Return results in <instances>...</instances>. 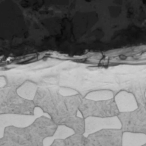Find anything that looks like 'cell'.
Listing matches in <instances>:
<instances>
[{
	"label": "cell",
	"mask_w": 146,
	"mask_h": 146,
	"mask_svg": "<svg viewBox=\"0 0 146 146\" xmlns=\"http://www.w3.org/2000/svg\"><path fill=\"white\" fill-rule=\"evenodd\" d=\"M145 108H146V104H145Z\"/></svg>",
	"instance_id": "ffe728a7"
},
{
	"label": "cell",
	"mask_w": 146,
	"mask_h": 146,
	"mask_svg": "<svg viewBox=\"0 0 146 146\" xmlns=\"http://www.w3.org/2000/svg\"><path fill=\"white\" fill-rule=\"evenodd\" d=\"M141 146H146V143H145V144H144L143 145H141Z\"/></svg>",
	"instance_id": "d6986e66"
},
{
	"label": "cell",
	"mask_w": 146,
	"mask_h": 146,
	"mask_svg": "<svg viewBox=\"0 0 146 146\" xmlns=\"http://www.w3.org/2000/svg\"><path fill=\"white\" fill-rule=\"evenodd\" d=\"M124 90L131 93L135 97L137 104L145 106L146 104V84L143 86H131Z\"/></svg>",
	"instance_id": "5bb4252c"
},
{
	"label": "cell",
	"mask_w": 146,
	"mask_h": 146,
	"mask_svg": "<svg viewBox=\"0 0 146 146\" xmlns=\"http://www.w3.org/2000/svg\"><path fill=\"white\" fill-rule=\"evenodd\" d=\"M62 146H93L91 142L83 134L74 133L68 137L62 139Z\"/></svg>",
	"instance_id": "7c38bea8"
},
{
	"label": "cell",
	"mask_w": 146,
	"mask_h": 146,
	"mask_svg": "<svg viewBox=\"0 0 146 146\" xmlns=\"http://www.w3.org/2000/svg\"><path fill=\"white\" fill-rule=\"evenodd\" d=\"M18 87L6 86L5 93L0 102V115L16 113L34 115L35 106L33 100L22 98L17 92Z\"/></svg>",
	"instance_id": "6da1fadb"
},
{
	"label": "cell",
	"mask_w": 146,
	"mask_h": 146,
	"mask_svg": "<svg viewBox=\"0 0 146 146\" xmlns=\"http://www.w3.org/2000/svg\"><path fill=\"white\" fill-rule=\"evenodd\" d=\"M117 117L123 132L144 133L146 127L145 106L137 104V108L133 111L119 112Z\"/></svg>",
	"instance_id": "3957f363"
},
{
	"label": "cell",
	"mask_w": 146,
	"mask_h": 146,
	"mask_svg": "<svg viewBox=\"0 0 146 146\" xmlns=\"http://www.w3.org/2000/svg\"><path fill=\"white\" fill-rule=\"evenodd\" d=\"M35 115H25L16 113H5L0 115V123L5 127L13 126L19 128L27 127L30 125L35 119L44 115L43 111L39 107H35Z\"/></svg>",
	"instance_id": "52a82bcc"
},
{
	"label": "cell",
	"mask_w": 146,
	"mask_h": 146,
	"mask_svg": "<svg viewBox=\"0 0 146 146\" xmlns=\"http://www.w3.org/2000/svg\"><path fill=\"white\" fill-rule=\"evenodd\" d=\"M5 127L0 123V138L3 137Z\"/></svg>",
	"instance_id": "2e32d148"
},
{
	"label": "cell",
	"mask_w": 146,
	"mask_h": 146,
	"mask_svg": "<svg viewBox=\"0 0 146 146\" xmlns=\"http://www.w3.org/2000/svg\"><path fill=\"white\" fill-rule=\"evenodd\" d=\"M74 133L75 132L71 128L65 125H58L53 136L43 140V146H50L54 139H65Z\"/></svg>",
	"instance_id": "8fae6325"
},
{
	"label": "cell",
	"mask_w": 146,
	"mask_h": 146,
	"mask_svg": "<svg viewBox=\"0 0 146 146\" xmlns=\"http://www.w3.org/2000/svg\"><path fill=\"white\" fill-rule=\"evenodd\" d=\"M122 137L119 128L103 129L87 136L93 146H123Z\"/></svg>",
	"instance_id": "277c9868"
},
{
	"label": "cell",
	"mask_w": 146,
	"mask_h": 146,
	"mask_svg": "<svg viewBox=\"0 0 146 146\" xmlns=\"http://www.w3.org/2000/svg\"><path fill=\"white\" fill-rule=\"evenodd\" d=\"M84 120L85 132L83 135L85 136L103 129H121V124L117 116L111 117H88Z\"/></svg>",
	"instance_id": "ba28073f"
},
{
	"label": "cell",
	"mask_w": 146,
	"mask_h": 146,
	"mask_svg": "<svg viewBox=\"0 0 146 146\" xmlns=\"http://www.w3.org/2000/svg\"><path fill=\"white\" fill-rule=\"evenodd\" d=\"M3 136L12 143L21 146H43L36 139L28 127H6Z\"/></svg>",
	"instance_id": "5b68a950"
},
{
	"label": "cell",
	"mask_w": 146,
	"mask_h": 146,
	"mask_svg": "<svg viewBox=\"0 0 146 146\" xmlns=\"http://www.w3.org/2000/svg\"><path fill=\"white\" fill-rule=\"evenodd\" d=\"M144 133V134L146 135V127H145V129H144V133Z\"/></svg>",
	"instance_id": "ac0fdd59"
},
{
	"label": "cell",
	"mask_w": 146,
	"mask_h": 146,
	"mask_svg": "<svg viewBox=\"0 0 146 146\" xmlns=\"http://www.w3.org/2000/svg\"><path fill=\"white\" fill-rule=\"evenodd\" d=\"M36 86L31 82H25L17 88L18 94L22 98L33 100L38 90Z\"/></svg>",
	"instance_id": "4fadbf2b"
},
{
	"label": "cell",
	"mask_w": 146,
	"mask_h": 146,
	"mask_svg": "<svg viewBox=\"0 0 146 146\" xmlns=\"http://www.w3.org/2000/svg\"><path fill=\"white\" fill-rule=\"evenodd\" d=\"M79 111L84 119L88 117H111L117 116L120 112L113 98L99 100L84 98Z\"/></svg>",
	"instance_id": "7a4b0ae2"
},
{
	"label": "cell",
	"mask_w": 146,
	"mask_h": 146,
	"mask_svg": "<svg viewBox=\"0 0 146 146\" xmlns=\"http://www.w3.org/2000/svg\"><path fill=\"white\" fill-rule=\"evenodd\" d=\"M123 146H141L146 143V135L143 133L123 132Z\"/></svg>",
	"instance_id": "30bf717a"
},
{
	"label": "cell",
	"mask_w": 146,
	"mask_h": 146,
	"mask_svg": "<svg viewBox=\"0 0 146 146\" xmlns=\"http://www.w3.org/2000/svg\"><path fill=\"white\" fill-rule=\"evenodd\" d=\"M58 125L49 116H40L28 127L36 139L43 145V140L46 137L52 136Z\"/></svg>",
	"instance_id": "8992f818"
},
{
	"label": "cell",
	"mask_w": 146,
	"mask_h": 146,
	"mask_svg": "<svg viewBox=\"0 0 146 146\" xmlns=\"http://www.w3.org/2000/svg\"><path fill=\"white\" fill-rule=\"evenodd\" d=\"M0 146H13V144L10 140L3 136L0 138Z\"/></svg>",
	"instance_id": "9a60e30c"
},
{
	"label": "cell",
	"mask_w": 146,
	"mask_h": 146,
	"mask_svg": "<svg viewBox=\"0 0 146 146\" xmlns=\"http://www.w3.org/2000/svg\"><path fill=\"white\" fill-rule=\"evenodd\" d=\"M12 143V142H11ZM13 144V146H21V145H18V144H14L13 143H12Z\"/></svg>",
	"instance_id": "e0dca14e"
},
{
	"label": "cell",
	"mask_w": 146,
	"mask_h": 146,
	"mask_svg": "<svg viewBox=\"0 0 146 146\" xmlns=\"http://www.w3.org/2000/svg\"><path fill=\"white\" fill-rule=\"evenodd\" d=\"M113 98L120 112L133 111L137 108L133 95L124 90L119 91Z\"/></svg>",
	"instance_id": "9c48e42d"
}]
</instances>
